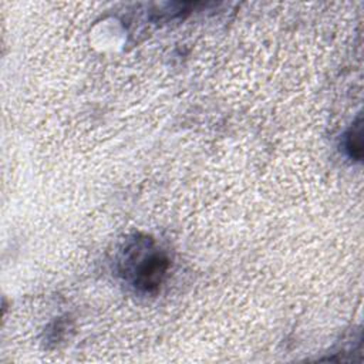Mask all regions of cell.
Segmentation results:
<instances>
[{
	"label": "cell",
	"instance_id": "1",
	"mask_svg": "<svg viewBox=\"0 0 364 364\" xmlns=\"http://www.w3.org/2000/svg\"><path fill=\"white\" fill-rule=\"evenodd\" d=\"M169 269L166 253L148 236H135L122 247L118 270L131 286L142 293H154L162 284Z\"/></svg>",
	"mask_w": 364,
	"mask_h": 364
},
{
	"label": "cell",
	"instance_id": "2",
	"mask_svg": "<svg viewBox=\"0 0 364 364\" xmlns=\"http://www.w3.org/2000/svg\"><path fill=\"white\" fill-rule=\"evenodd\" d=\"M361 118L358 117L354 125L347 131L344 138V149L354 161H360L363 156V139H361Z\"/></svg>",
	"mask_w": 364,
	"mask_h": 364
}]
</instances>
